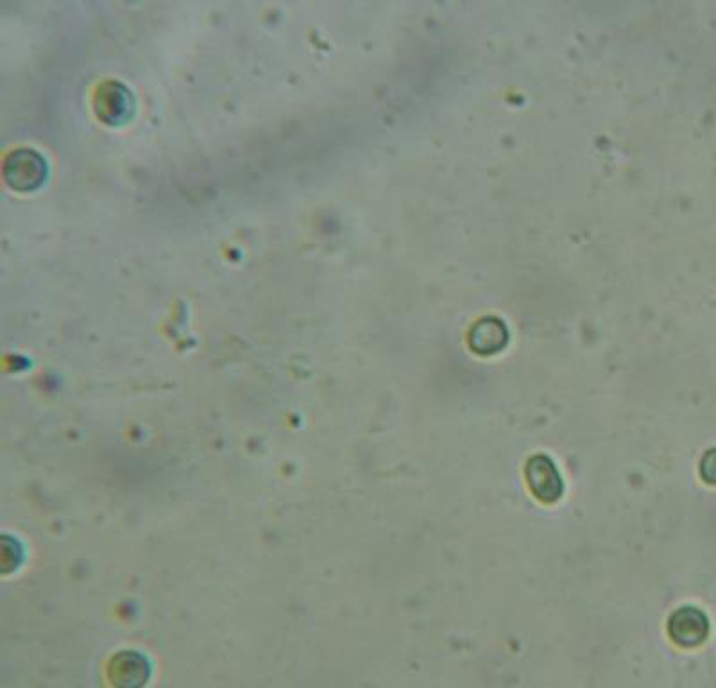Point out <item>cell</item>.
<instances>
[{
	"mask_svg": "<svg viewBox=\"0 0 716 688\" xmlns=\"http://www.w3.org/2000/svg\"><path fill=\"white\" fill-rule=\"evenodd\" d=\"M525 479L532 495L543 504H555L564 495L563 475L552 457L537 454L525 466Z\"/></svg>",
	"mask_w": 716,
	"mask_h": 688,
	"instance_id": "1",
	"label": "cell"
},
{
	"mask_svg": "<svg viewBox=\"0 0 716 688\" xmlns=\"http://www.w3.org/2000/svg\"><path fill=\"white\" fill-rule=\"evenodd\" d=\"M668 635L675 644L686 649L706 642L709 635V620L706 613L693 606L679 608L668 620Z\"/></svg>",
	"mask_w": 716,
	"mask_h": 688,
	"instance_id": "2",
	"label": "cell"
},
{
	"mask_svg": "<svg viewBox=\"0 0 716 688\" xmlns=\"http://www.w3.org/2000/svg\"><path fill=\"white\" fill-rule=\"evenodd\" d=\"M700 477L711 486H716V448H711L709 452H706V456L702 457Z\"/></svg>",
	"mask_w": 716,
	"mask_h": 688,
	"instance_id": "3",
	"label": "cell"
}]
</instances>
